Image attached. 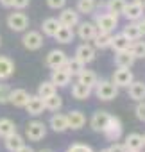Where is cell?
Returning a JSON list of instances; mask_svg holds the SVG:
<instances>
[{
  "mask_svg": "<svg viewBox=\"0 0 145 152\" xmlns=\"http://www.w3.org/2000/svg\"><path fill=\"white\" fill-rule=\"evenodd\" d=\"M93 90H95V97L102 102H109V100L118 97V86L113 81H106V79L99 81Z\"/></svg>",
  "mask_w": 145,
  "mask_h": 152,
  "instance_id": "1",
  "label": "cell"
},
{
  "mask_svg": "<svg viewBox=\"0 0 145 152\" xmlns=\"http://www.w3.org/2000/svg\"><path fill=\"white\" fill-rule=\"evenodd\" d=\"M95 25L99 31H104V32H113L116 27H118V15H113V13H100V15H95Z\"/></svg>",
  "mask_w": 145,
  "mask_h": 152,
  "instance_id": "2",
  "label": "cell"
},
{
  "mask_svg": "<svg viewBox=\"0 0 145 152\" xmlns=\"http://www.w3.org/2000/svg\"><path fill=\"white\" fill-rule=\"evenodd\" d=\"M25 136L29 138V141H40L47 136V124L41 120H32L27 124L25 127Z\"/></svg>",
  "mask_w": 145,
  "mask_h": 152,
  "instance_id": "3",
  "label": "cell"
},
{
  "mask_svg": "<svg viewBox=\"0 0 145 152\" xmlns=\"http://www.w3.org/2000/svg\"><path fill=\"white\" fill-rule=\"evenodd\" d=\"M7 27H9L11 31H15V32H23V31L29 27V18H27V15L16 9V13H11V15L7 16Z\"/></svg>",
  "mask_w": 145,
  "mask_h": 152,
  "instance_id": "4",
  "label": "cell"
},
{
  "mask_svg": "<svg viewBox=\"0 0 145 152\" xmlns=\"http://www.w3.org/2000/svg\"><path fill=\"white\" fill-rule=\"evenodd\" d=\"M122 131H124V127H122L120 118H118V116H111L109 122H108V125H106V129L102 131V134H104L109 141H118V140L122 138Z\"/></svg>",
  "mask_w": 145,
  "mask_h": 152,
  "instance_id": "5",
  "label": "cell"
},
{
  "mask_svg": "<svg viewBox=\"0 0 145 152\" xmlns=\"http://www.w3.org/2000/svg\"><path fill=\"white\" fill-rule=\"evenodd\" d=\"M22 43H23V47H25L27 50L34 52V50H40V48L43 47V36H41V32H38V31H29V32L23 34Z\"/></svg>",
  "mask_w": 145,
  "mask_h": 152,
  "instance_id": "6",
  "label": "cell"
},
{
  "mask_svg": "<svg viewBox=\"0 0 145 152\" xmlns=\"http://www.w3.org/2000/svg\"><path fill=\"white\" fill-rule=\"evenodd\" d=\"M95 56H97V48H95L93 45H90L88 41L81 43V45L75 48V57H77L81 63H84V64L95 61Z\"/></svg>",
  "mask_w": 145,
  "mask_h": 152,
  "instance_id": "7",
  "label": "cell"
},
{
  "mask_svg": "<svg viewBox=\"0 0 145 152\" xmlns=\"http://www.w3.org/2000/svg\"><path fill=\"white\" fill-rule=\"evenodd\" d=\"M59 23L64 25V27H77V23L81 22L79 20V11L77 9H72V7H63L61 13H59Z\"/></svg>",
  "mask_w": 145,
  "mask_h": 152,
  "instance_id": "8",
  "label": "cell"
},
{
  "mask_svg": "<svg viewBox=\"0 0 145 152\" xmlns=\"http://www.w3.org/2000/svg\"><path fill=\"white\" fill-rule=\"evenodd\" d=\"M97 32H99V29H97L95 22H79L77 23V36L83 41H93Z\"/></svg>",
  "mask_w": 145,
  "mask_h": 152,
  "instance_id": "9",
  "label": "cell"
},
{
  "mask_svg": "<svg viewBox=\"0 0 145 152\" xmlns=\"http://www.w3.org/2000/svg\"><path fill=\"white\" fill-rule=\"evenodd\" d=\"M66 52L64 50H57V48H54V50H50L48 54H47V57H45V64L48 66V68H61V66H64V63H66Z\"/></svg>",
  "mask_w": 145,
  "mask_h": 152,
  "instance_id": "10",
  "label": "cell"
},
{
  "mask_svg": "<svg viewBox=\"0 0 145 152\" xmlns=\"http://www.w3.org/2000/svg\"><path fill=\"white\" fill-rule=\"evenodd\" d=\"M111 81H113L118 88H127V86L134 81V75H133V72H131L129 68H118V70H115Z\"/></svg>",
  "mask_w": 145,
  "mask_h": 152,
  "instance_id": "11",
  "label": "cell"
},
{
  "mask_svg": "<svg viewBox=\"0 0 145 152\" xmlns=\"http://www.w3.org/2000/svg\"><path fill=\"white\" fill-rule=\"evenodd\" d=\"M109 118H111V115H109L108 111H95L93 116L90 118V127H92L95 132H102V131L106 129Z\"/></svg>",
  "mask_w": 145,
  "mask_h": 152,
  "instance_id": "12",
  "label": "cell"
},
{
  "mask_svg": "<svg viewBox=\"0 0 145 152\" xmlns=\"http://www.w3.org/2000/svg\"><path fill=\"white\" fill-rule=\"evenodd\" d=\"M122 16H124L127 22H140V20L143 18V7L138 6L136 2H127L125 7H124Z\"/></svg>",
  "mask_w": 145,
  "mask_h": 152,
  "instance_id": "13",
  "label": "cell"
},
{
  "mask_svg": "<svg viewBox=\"0 0 145 152\" xmlns=\"http://www.w3.org/2000/svg\"><path fill=\"white\" fill-rule=\"evenodd\" d=\"M29 97L31 93L23 88H16V90H11L9 93V104H13L15 107H25L27 102H29Z\"/></svg>",
  "mask_w": 145,
  "mask_h": 152,
  "instance_id": "14",
  "label": "cell"
},
{
  "mask_svg": "<svg viewBox=\"0 0 145 152\" xmlns=\"http://www.w3.org/2000/svg\"><path fill=\"white\" fill-rule=\"evenodd\" d=\"M50 81L57 86V88H64V86H68L70 84V81H72V75L61 66V68H54L52 70V73H50Z\"/></svg>",
  "mask_w": 145,
  "mask_h": 152,
  "instance_id": "15",
  "label": "cell"
},
{
  "mask_svg": "<svg viewBox=\"0 0 145 152\" xmlns=\"http://www.w3.org/2000/svg\"><path fill=\"white\" fill-rule=\"evenodd\" d=\"M66 118H68V129H72V131H79V129H83L86 125V116L79 109L70 111L66 115Z\"/></svg>",
  "mask_w": 145,
  "mask_h": 152,
  "instance_id": "16",
  "label": "cell"
},
{
  "mask_svg": "<svg viewBox=\"0 0 145 152\" xmlns=\"http://www.w3.org/2000/svg\"><path fill=\"white\" fill-rule=\"evenodd\" d=\"M134 61H136V57L133 56V52L129 48L115 52V64H116V68H133Z\"/></svg>",
  "mask_w": 145,
  "mask_h": 152,
  "instance_id": "17",
  "label": "cell"
},
{
  "mask_svg": "<svg viewBox=\"0 0 145 152\" xmlns=\"http://www.w3.org/2000/svg\"><path fill=\"white\" fill-rule=\"evenodd\" d=\"M25 109H27V113L31 115V116H40L43 111H45V102H43V99L36 93V95H31L29 97V102H27V106H25Z\"/></svg>",
  "mask_w": 145,
  "mask_h": 152,
  "instance_id": "18",
  "label": "cell"
},
{
  "mask_svg": "<svg viewBox=\"0 0 145 152\" xmlns=\"http://www.w3.org/2000/svg\"><path fill=\"white\" fill-rule=\"evenodd\" d=\"M124 145L127 147L129 152H141V148L145 147V141H143V136L138 134V132H131L125 136V141Z\"/></svg>",
  "mask_w": 145,
  "mask_h": 152,
  "instance_id": "19",
  "label": "cell"
},
{
  "mask_svg": "<svg viewBox=\"0 0 145 152\" xmlns=\"http://www.w3.org/2000/svg\"><path fill=\"white\" fill-rule=\"evenodd\" d=\"M129 99L134 100V102H141L145 100V83L143 81H133L129 86Z\"/></svg>",
  "mask_w": 145,
  "mask_h": 152,
  "instance_id": "20",
  "label": "cell"
},
{
  "mask_svg": "<svg viewBox=\"0 0 145 152\" xmlns=\"http://www.w3.org/2000/svg\"><path fill=\"white\" fill-rule=\"evenodd\" d=\"M48 125L56 132H64V131H68V118L63 113H54L48 120Z\"/></svg>",
  "mask_w": 145,
  "mask_h": 152,
  "instance_id": "21",
  "label": "cell"
},
{
  "mask_svg": "<svg viewBox=\"0 0 145 152\" xmlns=\"http://www.w3.org/2000/svg\"><path fill=\"white\" fill-rule=\"evenodd\" d=\"M111 43H113V32L99 31V32H97V36L93 38V47H95V48H99V50L111 48Z\"/></svg>",
  "mask_w": 145,
  "mask_h": 152,
  "instance_id": "22",
  "label": "cell"
},
{
  "mask_svg": "<svg viewBox=\"0 0 145 152\" xmlns=\"http://www.w3.org/2000/svg\"><path fill=\"white\" fill-rule=\"evenodd\" d=\"M122 34H124L129 41H136V39H140V38L143 36L141 27H140V22H127V25L124 27Z\"/></svg>",
  "mask_w": 145,
  "mask_h": 152,
  "instance_id": "23",
  "label": "cell"
},
{
  "mask_svg": "<svg viewBox=\"0 0 145 152\" xmlns=\"http://www.w3.org/2000/svg\"><path fill=\"white\" fill-rule=\"evenodd\" d=\"M92 93H93V88H90L83 83H75L72 86V97L75 100H86V99L92 97Z\"/></svg>",
  "mask_w": 145,
  "mask_h": 152,
  "instance_id": "24",
  "label": "cell"
},
{
  "mask_svg": "<svg viewBox=\"0 0 145 152\" xmlns=\"http://www.w3.org/2000/svg\"><path fill=\"white\" fill-rule=\"evenodd\" d=\"M13 73H15V63L6 56H0V81L9 79Z\"/></svg>",
  "mask_w": 145,
  "mask_h": 152,
  "instance_id": "25",
  "label": "cell"
},
{
  "mask_svg": "<svg viewBox=\"0 0 145 152\" xmlns=\"http://www.w3.org/2000/svg\"><path fill=\"white\" fill-rule=\"evenodd\" d=\"M22 145H25V141H23V136H20L18 132H13L11 136L4 138V147H6L9 152H16Z\"/></svg>",
  "mask_w": 145,
  "mask_h": 152,
  "instance_id": "26",
  "label": "cell"
},
{
  "mask_svg": "<svg viewBox=\"0 0 145 152\" xmlns=\"http://www.w3.org/2000/svg\"><path fill=\"white\" fill-rule=\"evenodd\" d=\"M84 66H86V64H84V63H81L77 57H72V59H66V63H64V66H63V68L72 75V77H77V75L84 70Z\"/></svg>",
  "mask_w": 145,
  "mask_h": 152,
  "instance_id": "27",
  "label": "cell"
},
{
  "mask_svg": "<svg viewBox=\"0 0 145 152\" xmlns=\"http://www.w3.org/2000/svg\"><path fill=\"white\" fill-rule=\"evenodd\" d=\"M74 29L72 27H64V25H61L59 29H57V32H56V41L57 43H63V45H66V43H72L74 41Z\"/></svg>",
  "mask_w": 145,
  "mask_h": 152,
  "instance_id": "28",
  "label": "cell"
},
{
  "mask_svg": "<svg viewBox=\"0 0 145 152\" xmlns=\"http://www.w3.org/2000/svg\"><path fill=\"white\" fill-rule=\"evenodd\" d=\"M77 83H83V84H86V86H90V88H95V84L99 83V77H97V73L93 72V70H83L79 75H77Z\"/></svg>",
  "mask_w": 145,
  "mask_h": 152,
  "instance_id": "29",
  "label": "cell"
},
{
  "mask_svg": "<svg viewBox=\"0 0 145 152\" xmlns=\"http://www.w3.org/2000/svg\"><path fill=\"white\" fill-rule=\"evenodd\" d=\"M59 27H61V23H59V20H57V18H47V20L43 22V25H41L43 34H45V36H48V38H54Z\"/></svg>",
  "mask_w": 145,
  "mask_h": 152,
  "instance_id": "30",
  "label": "cell"
},
{
  "mask_svg": "<svg viewBox=\"0 0 145 152\" xmlns=\"http://www.w3.org/2000/svg\"><path fill=\"white\" fill-rule=\"evenodd\" d=\"M16 132V124L11 118H0V138H7Z\"/></svg>",
  "mask_w": 145,
  "mask_h": 152,
  "instance_id": "31",
  "label": "cell"
},
{
  "mask_svg": "<svg viewBox=\"0 0 145 152\" xmlns=\"http://www.w3.org/2000/svg\"><path fill=\"white\" fill-rule=\"evenodd\" d=\"M131 47V41L120 32V34H115L113 36V43H111V48L115 50V52H120V50H127Z\"/></svg>",
  "mask_w": 145,
  "mask_h": 152,
  "instance_id": "32",
  "label": "cell"
},
{
  "mask_svg": "<svg viewBox=\"0 0 145 152\" xmlns=\"http://www.w3.org/2000/svg\"><path fill=\"white\" fill-rule=\"evenodd\" d=\"M54 93H57V86H56L52 81H43V83L38 86V95H40L41 99H47V97H50V95H54Z\"/></svg>",
  "mask_w": 145,
  "mask_h": 152,
  "instance_id": "33",
  "label": "cell"
},
{
  "mask_svg": "<svg viewBox=\"0 0 145 152\" xmlns=\"http://www.w3.org/2000/svg\"><path fill=\"white\" fill-rule=\"evenodd\" d=\"M43 102H45V109H48V111H59V109L63 107V99H61L57 93H54V95L43 99Z\"/></svg>",
  "mask_w": 145,
  "mask_h": 152,
  "instance_id": "34",
  "label": "cell"
},
{
  "mask_svg": "<svg viewBox=\"0 0 145 152\" xmlns=\"http://www.w3.org/2000/svg\"><path fill=\"white\" fill-rule=\"evenodd\" d=\"M79 15H92L97 9V2L95 0H77V7Z\"/></svg>",
  "mask_w": 145,
  "mask_h": 152,
  "instance_id": "35",
  "label": "cell"
},
{
  "mask_svg": "<svg viewBox=\"0 0 145 152\" xmlns=\"http://www.w3.org/2000/svg\"><path fill=\"white\" fill-rule=\"evenodd\" d=\"M125 4H127V0H108V2H106V9L109 13H113V15H122Z\"/></svg>",
  "mask_w": 145,
  "mask_h": 152,
  "instance_id": "36",
  "label": "cell"
},
{
  "mask_svg": "<svg viewBox=\"0 0 145 152\" xmlns=\"http://www.w3.org/2000/svg\"><path fill=\"white\" fill-rule=\"evenodd\" d=\"M129 50L133 52V56H134L136 59H143V57H145V41H141V38L136 39V41H131Z\"/></svg>",
  "mask_w": 145,
  "mask_h": 152,
  "instance_id": "37",
  "label": "cell"
},
{
  "mask_svg": "<svg viewBox=\"0 0 145 152\" xmlns=\"http://www.w3.org/2000/svg\"><path fill=\"white\" fill-rule=\"evenodd\" d=\"M66 152H95V150L90 145H86V143H72L66 148Z\"/></svg>",
  "mask_w": 145,
  "mask_h": 152,
  "instance_id": "38",
  "label": "cell"
},
{
  "mask_svg": "<svg viewBox=\"0 0 145 152\" xmlns=\"http://www.w3.org/2000/svg\"><path fill=\"white\" fill-rule=\"evenodd\" d=\"M9 93H11V88L7 84H0V104L9 102Z\"/></svg>",
  "mask_w": 145,
  "mask_h": 152,
  "instance_id": "39",
  "label": "cell"
},
{
  "mask_svg": "<svg viewBox=\"0 0 145 152\" xmlns=\"http://www.w3.org/2000/svg\"><path fill=\"white\" fill-rule=\"evenodd\" d=\"M134 115H136V118H138L140 122L145 124V100L138 102V106H136V109H134Z\"/></svg>",
  "mask_w": 145,
  "mask_h": 152,
  "instance_id": "40",
  "label": "cell"
},
{
  "mask_svg": "<svg viewBox=\"0 0 145 152\" xmlns=\"http://www.w3.org/2000/svg\"><path fill=\"white\" fill-rule=\"evenodd\" d=\"M47 6L50 9H63L66 6V0H47Z\"/></svg>",
  "mask_w": 145,
  "mask_h": 152,
  "instance_id": "41",
  "label": "cell"
},
{
  "mask_svg": "<svg viewBox=\"0 0 145 152\" xmlns=\"http://www.w3.org/2000/svg\"><path fill=\"white\" fill-rule=\"evenodd\" d=\"M29 4H31V0H15V2H13V7L18 9V11H23L25 7H29Z\"/></svg>",
  "mask_w": 145,
  "mask_h": 152,
  "instance_id": "42",
  "label": "cell"
},
{
  "mask_svg": "<svg viewBox=\"0 0 145 152\" xmlns=\"http://www.w3.org/2000/svg\"><path fill=\"white\" fill-rule=\"evenodd\" d=\"M109 150H111V152H129L124 143H115V141H113V145L109 147Z\"/></svg>",
  "mask_w": 145,
  "mask_h": 152,
  "instance_id": "43",
  "label": "cell"
},
{
  "mask_svg": "<svg viewBox=\"0 0 145 152\" xmlns=\"http://www.w3.org/2000/svg\"><path fill=\"white\" fill-rule=\"evenodd\" d=\"M13 2H15V0H0V6H2V7H13Z\"/></svg>",
  "mask_w": 145,
  "mask_h": 152,
  "instance_id": "44",
  "label": "cell"
},
{
  "mask_svg": "<svg viewBox=\"0 0 145 152\" xmlns=\"http://www.w3.org/2000/svg\"><path fill=\"white\" fill-rule=\"evenodd\" d=\"M16 152H34V148H32V147H29V145H22Z\"/></svg>",
  "mask_w": 145,
  "mask_h": 152,
  "instance_id": "45",
  "label": "cell"
},
{
  "mask_svg": "<svg viewBox=\"0 0 145 152\" xmlns=\"http://www.w3.org/2000/svg\"><path fill=\"white\" fill-rule=\"evenodd\" d=\"M140 27H141V32H143V36H145V16L140 20Z\"/></svg>",
  "mask_w": 145,
  "mask_h": 152,
  "instance_id": "46",
  "label": "cell"
},
{
  "mask_svg": "<svg viewBox=\"0 0 145 152\" xmlns=\"http://www.w3.org/2000/svg\"><path fill=\"white\" fill-rule=\"evenodd\" d=\"M133 2H136L138 6H141V7L145 9V0H133Z\"/></svg>",
  "mask_w": 145,
  "mask_h": 152,
  "instance_id": "47",
  "label": "cell"
},
{
  "mask_svg": "<svg viewBox=\"0 0 145 152\" xmlns=\"http://www.w3.org/2000/svg\"><path fill=\"white\" fill-rule=\"evenodd\" d=\"M100 152H111V150H109V148H104V150H100Z\"/></svg>",
  "mask_w": 145,
  "mask_h": 152,
  "instance_id": "48",
  "label": "cell"
},
{
  "mask_svg": "<svg viewBox=\"0 0 145 152\" xmlns=\"http://www.w3.org/2000/svg\"><path fill=\"white\" fill-rule=\"evenodd\" d=\"M40 152H52V150H47V148H45V150H40Z\"/></svg>",
  "mask_w": 145,
  "mask_h": 152,
  "instance_id": "49",
  "label": "cell"
},
{
  "mask_svg": "<svg viewBox=\"0 0 145 152\" xmlns=\"http://www.w3.org/2000/svg\"><path fill=\"white\" fill-rule=\"evenodd\" d=\"M143 141H145V134H143Z\"/></svg>",
  "mask_w": 145,
  "mask_h": 152,
  "instance_id": "50",
  "label": "cell"
},
{
  "mask_svg": "<svg viewBox=\"0 0 145 152\" xmlns=\"http://www.w3.org/2000/svg\"><path fill=\"white\" fill-rule=\"evenodd\" d=\"M0 43H2V38H0Z\"/></svg>",
  "mask_w": 145,
  "mask_h": 152,
  "instance_id": "51",
  "label": "cell"
}]
</instances>
